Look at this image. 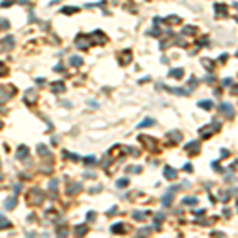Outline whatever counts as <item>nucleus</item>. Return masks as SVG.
<instances>
[{"label":"nucleus","mask_w":238,"mask_h":238,"mask_svg":"<svg viewBox=\"0 0 238 238\" xmlns=\"http://www.w3.org/2000/svg\"><path fill=\"white\" fill-rule=\"evenodd\" d=\"M43 200H45V194L41 192L40 187H32V189L29 190V194H27L29 205H32V206H38V205L43 203Z\"/></svg>","instance_id":"obj_1"},{"label":"nucleus","mask_w":238,"mask_h":238,"mask_svg":"<svg viewBox=\"0 0 238 238\" xmlns=\"http://www.w3.org/2000/svg\"><path fill=\"white\" fill-rule=\"evenodd\" d=\"M14 94H16V88H14V86H11V84L2 86V88H0V103L10 100Z\"/></svg>","instance_id":"obj_2"},{"label":"nucleus","mask_w":238,"mask_h":238,"mask_svg":"<svg viewBox=\"0 0 238 238\" xmlns=\"http://www.w3.org/2000/svg\"><path fill=\"white\" fill-rule=\"evenodd\" d=\"M91 41H92V40L89 37H86L84 34H79L78 37L75 38V45H76L79 49H86L89 45H91Z\"/></svg>","instance_id":"obj_3"},{"label":"nucleus","mask_w":238,"mask_h":238,"mask_svg":"<svg viewBox=\"0 0 238 238\" xmlns=\"http://www.w3.org/2000/svg\"><path fill=\"white\" fill-rule=\"evenodd\" d=\"M37 92H35V89H27L26 94H24V103L29 106L35 105V102H37Z\"/></svg>","instance_id":"obj_4"},{"label":"nucleus","mask_w":238,"mask_h":238,"mask_svg":"<svg viewBox=\"0 0 238 238\" xmlns=\"http://www.w3.org/2000/svg\"><path fill=\"white\" fill-rule=\"evenodd\" d=\"M51 91H52L54 94H60V92L65 91V86H64V83L56 81V83H52V84H51Z\"/></svg>","instance_id":"obj_5"},{"label":"nucleus","mask_w":238,"mask_h":238,"mask_svg":"<svg viewBox=\"0 0 238 238\" xmlns=\"http://www.w3.org/2000/svg\"><path fill=\"white\" fill-rule=\"evenodd\" d=\"M13 45H14V38H13V37H10V35H6V37L2 40V46H3V49H11V48H13Z\"/></svg>","instance_id":"obj_6"},{"label":"nucleus","mask_w":238,"mask_h":238,"mask_svg":"<svg viewBox=\"0 0 238 238\" xmlns=\"http://www.w3.org/2000/svg\"><path fill=\"white\" fill-rule=\"evenodd\" d=\"M29 156V148L27 146H19L18 148V153H16V159H26Z\"/></svg>","instance_id":"obj_7"},{"label":"nucleus","mask_w":238,"mask_h":238,"mask_svg":"<svg viewBox=\"0 0 238 238\" xmlns=\"http://www.w3.org/2000/svg\"><path fill=\"white\" fill-rule=\"evenodd\" d=\"M219 110H221V113L227 114L229 118H232V116H233V110H232V106H230L229 103H222V105L219 106Z\"/></svg>","instance_id":"obj_8"},{"label":"nucleus","mask_w":238,"mask_h":238,"mask_svg":"<svg viewBox=\"0 0 238 238\" xmlns=\"http://www.w3.org/2000/svg\"><path fill=\"white\" fill-rule=\"evenodd\" d=\"M86 232H88V225H86V224H83V225H76V227L73 229V233H75L76 237H83Z\"/></svg>","instance_id":"obj_9"},{"label":"nucleus","mask_w":238,"mask_h":238,"mask_svg":"<svg viewBox=\"0 0 238 238\" xmlns=\"http://www.w3.org/2000/svg\"><path fill=\"white\" fill-rule=\"evenodd\" d=\"M16 205H18L16 197H10L8 200L5 202V208H6V210H13V208H16Z\"/></svg>","instance_id":"obj_10"},{"label":"nucleus","mask_w":238,"mask_h":238,"mask_svg":"<svg viewBox=\"0 0 238 238\" xmlns=\"http://www.w3.org/2000/svg\"><path fill=\"white\" fill-rule=\"evenodd\" d=\"M10 225H11V222H10V221H8V219H6L3 214H0V230H3V229H8Z\"/></svg>","instance_id":"obj_11"},{"label":"nucleus","mask_w":238,"mask_h":238,"mask_svg":"<svg viewBox=\"0 0 238 238\" xmlns=\"http://www.w3.org/2000/svg\"><path fill=\"white\" fill-rule=\"evenodd\" d=\"M124 230H125V227H124V224H121V222H118V224H114L111 227V232L113 233H122Z\"/></svg>","instance_id":"obj_12"},{"label":"nucleus","mask_w":238,"mask_h":238,"mask_svg":"<svg viewBox=\"0 0 238 238\" xmlns=\"http://www.w3.org/2000/svg\"><path fill=\"white\" fill-rule=\"evenodd\" d=\"M70 65H73V67H79V65H83V59H81V57H78V56L70 57Z\"/></svg>","instance_id":"obj_13"},{"label":"nucleus","mask_w":238,"mask_h":238,"mask_svg":"<svg viewBox=\"0 0 238 238\" xmlns=\"http://www.w3.org/2000/svg\"><path fill=\"white\" fill-rule=\"evenodd\" d=\"M165 176H167L168 179L176 178V170H173L172 167H165Z\"/></svg>","instance_id":"obj_14"},{"label":"nucleus","mask_w":238,"mask_h":238,"mask_svg":"<svg viewBox=\"0 0 238 238\" xmlns=\"http://www.w3.org/2000/svg\"><path fill=\"white\" fill-rule=\"evenodd\" d=\"M37 151L41 156H49V151H48V148H46L45 145H38V148H37Z\"/></svg>","instance_id":"obj_15"},{"label":"nucleus","mask_w":238,"mask_h":238,"mask_svg":"<svg viewBox=\"0 0 238 238\" xmlns=\"http://www.w3.org/2000/svg\"><path fill=\"white\" fill-rule=\"evenodd\" d=\"M46 218L56 219V218H59V213H57L56 210H49V211H46Z\"/></svg>","instance_id":"obj_16"},{"label":"nucleus","mask_w":238,"mask_h":238,"mask_svg":"<svg viewBox=\"0 0 238 238\" xmlns=\"http://www.w3.org/2000/svg\"><path fill=\"white\" fill-rule=\"evenodd\" d=\"M8 75V67L3 62H0V76H6Z\"/></svg>","instance_id":"obj_17"},{"label":"nucleus","mask_w":238,"mask_h":238,"mask_svg":"<svg viewBox=\"0 0 238 238\" xmlns=\"http://www.w3.org/2000/svg\"><path fill=\"white\" fill-rule=\"evenodd\" d=\"M78 190H81V186H79V184H76V187H68L67 194H68V195H71V194H76Z\"/></svg>","instance_id":"obj_18"},{"label":"nucleus","mask_w":238,"mask_h":238,"mask_svg":"<svg viewBox=\"0 0 238 238\" xmlns=\"http://www.w3.org/2000/svg\"><path fill=\"white\" fill-rule=\"evenodd\" d=\"M198 106H202V108H206V110H210V108L213 106V103H211V102H208V100H203V102H200V103H198Z\"/></svg>","instance_id":"obj_19"},{"label":"nucleus","mask_w":238,"mask_h":238,"mask_svg":"<svg viewBox=\"0 0 238 238\" xmlns=\"http://www.w3.org/2000/svg\"><path fill=\"white\" fill-rule=\"evenodd\" d=\"M153 124H154L153 119H145V121H143L141 124H138V127L141 129V127H146V125H153Z\"/></svg>","instance_id":"obj_20"},{"label":"nucleus","mask_w":238,"mask_h":238,"mask_svg":"<svg viewBox=\"0 0 238 238\" xmlns=\"http://www.w3.org/2000/svg\"><path fill=\"white\" fill-rule=\"evenodd\" d=\"M170 76H176V78H181V76H183V70H181V68H178V70H172Z\"/></svg>","instance_id":"obj_21"},{"label":"nucleus","mask_w":238,"mask_h":238,"mask_svg":"<svg viewBox=\"0 0 238 238\" xmlns=\"http://www.w3.org/2000/svg\"><path fill=\"white\" fill-rule=\"evenodd\" d=\"M60 11H62V13H65V14H70V13L78 11V8H71V6H67V8H62Z\"/></svg>","instance_id":"obj_22"},{"label":"nucleus","mask_w":238,"mask_h":238,"mask_svg":"<svg viewBox=\"0 0 238 238\" xmlns=\"http://www.w3.org/2000/svg\"><path fill=\"white\" fill-rule=\"evenodd\" d=\"M127 183H129L127 179H119V181L116 183V186H118V187H124L125 184H127Z\"/></svg>","instance_id":"obj_23"},{"label":"nucleus","mask_w":238,"mask_h":238,"mask_svg":"<svg viewBox=\"0 0 238 238\" xmlns=\"http://www.w3.org/2000/svg\"><path fill=\"white\" fill-rule=\"evenodd\" d=\"M168 19H170L168 22H172V24H173V22H175V24H178V22H179V18H178V16H170Z\"/></svg>","instance_id":"obj_24"},{"label":"nucleus","mask_w":238,"mask_h":238,"mask_svg":"<svg viewBox=\"0 0 238 238\" xmlns=\"http://www.w3.org/2000/svg\"><path fill=\"white\" fill-rule=\"evenodd\" d=\"M170 202H172V197H170V195H165L162 203H164V205H170Z\"/></svg>","instance_id":"obj_25"},{"label":"nucleus","mask_w":238,"mask_h":238,"mask_svg":"<svg viewBox=\"0 0 238 238\" xmlns=\"http://www.w3.org/2000/svg\"><path fill=\"white\" fill-rule=\"evenodd\" d=\"M84 162H86V164H88V165L94 164V156H89V157H86V159H84Z\"/></svg>","instance_id":"obj_26"},{"label":"nucleus","mask_w":238,"mask_h":238,"mask_svg":"<svg viewBox=\"0 0 238 238\" xmlns=\"http://www.w3.org/2000/svg\"><path fill=\"white\" fill-rule=\"evenodd\" d=\"M10 5H13V0H5V2L0 3V6H10Z\"/></svg>","instance_id":"obj_27"},{"label":"nucleus","mask_w":238,"mask_h":238,"mask_svg":"<svg viewBox=\"0 0 238 238\" xmlns=\"http://www.w3.org/2000/svg\"><path fill=\"white\" fill-rule=\"evenodd\" d=\"M94 219V213H89V216H88V221H92Z\"/></svg>","instance_id":"obj_28"},{"label":"nucleus","mask_w":238,"mask_h":238,"mask_svg":"<svg viewBox=\"0 0 238 238\" xmlns=\"http://www.w3.org/2000/svg\"><path fill=\"white\" fill-rule=\"evenodd\" d=\"M2 127H3V124H2V122H0V129H2Z\"/></svg>","instance_id":"obj_29"},{"label":"nucleus","mask_w":238,"mask_h":238,"mask_svg":"<svg viewBox=\"0 0 238 238\" xmlns=\"http://www.w3.org/2000/svg\"><path fill=\"white\" fill-rule=\"evenodd\" d=\"M0 181H2V175H0Z\"/></svg>","instance_id":"obj_30"},{"label":"nucleus","mask_w":238,"mask_h":238,"mask_svg":"<svg viewBox=\"0 0 238 238\" xmlns=\"http://www.w3.org/2000/svg\"><path fill=\"white\" fill-rule=\"evenodd\" d=\"M237 57H238V52H237Z\"/></svg>","instance_id":"obj_31"},{"label":"nucleus","mask_w":238,"mask_h":238,"mask_svg":"<svg viewBox=\"0 0 238 238\" xmlns=\"http://www.w3.org/2000/svg\"><path fill=\"white\" fill-rule=\"evenodd\" d=\"M0 167H2V164H0Z\"/></svg>","instance_id":"obj_32"}]
</instances>
